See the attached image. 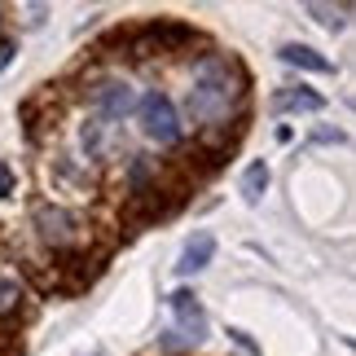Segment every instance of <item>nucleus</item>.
I'll list each match as a JSON object with an SVG mask.
<instances>
[{
    "mask_svg": "<svg viewBox=\"0 0 356 356\" xmlns=\"http://www.w3.org/2000/svg\"><path fill=\"white\" fill-rule=\"evenodd\" d=\"M273 111H277V115H286V111L317 115V111H325V97H321V92H312V88H282L277 97H273Z\"/></svg>",
    "mask_w": 356,
    "mask_h": 356,
    "instance_id": "obj_7",
    "label": "nucleus"
},
{
    "mask_svg": "<svg viewBox=\"0 0 356 356\" xmlns=\"http://www.w3.org/2000/svg\"><path fill=\"white\" fill-rule=\"evenodd\" d=\"M136 119H141V132L149 141L159 145H176L181 141V115H176V106L168 92H145V97H136Z\"/></svg>",
    "mask_w": 356,
    "mask_h": 356,
    "instance_id": "obj_2",
    "label": "nucleus"
},
{
    "mask_svg": "<svg viewBox=\"0 0 356 356\" xmlns=\"http://www.w3.org/2000/svg\"><path fill=\"white\" fill-rule=\"evenodd\" d=\"M9 62H13V40H5V35H0V71H5Z\"/></svg>",
    "mask_w": 356,
    "mask_h": 356,
    "instance_id": "obj_14",
    "label": "nucleus"
},
{
    "mask_svg": "<svg viewBox=\"0 0 356 356\" xmlns=\"http://www.w3.org/2000/svg\"><path fill=\"white\" fill-rule=\"evenodd\" d=\"M242 97V75L234 62L225 58H207L194 71V88H189V111L194 119H220L229 115V106Z\"/></svg>",
    "mask_w": 356,
    "mask_h": 356,
    "instance_id": "obj_1",
    "label": "nucleus"
},
{
    "mask_svg": "<svg viewBox=\"0 0 356 356\" xmlns=\"http://www.w3.org/2000/svg\"><path fill=\"white\" fill-rule=\"evenodd\" d=\"M277 58H282L286 66H299V71H312V75H330V71H334V62L321 58V53L308 49V44H282Z\"/></svg>",
    "mask_w": 356,
    "mask_h": 356,
    "instance_id": "obj_8",
    "label": "nucleus"
},
{
    "mask_svg": "<svg viewBox=\"0 0 356 356\" xmlns=\"http://www.w3.org/2000/svg\"><path fill=\"white\" fill-rule=\"evenodd\" d=\"M92 102H97V111L106 119H128L136 111V88L128 79H106V84L92 88Z\"/></svg>",
    "mask_w": 356,
    "mask_h": 356,
    "instance_id": "obj_4",
    "label": "nucleus"
},
{
    "mask_svg": "<svg viewBox=\"0 0 356 356\" xmlns=\"http://www.w3.org/2000/svg\"><path fill=\"white\" fill-rule=\"evenodd\" d=\"M211 255H216V238L207 234V229H198V234L185 242V251H181V264H176V273H181V277H189V273H202V268L211 264Z\"/></svg>",
    "mask_w": 356,
    "mask_h": 356,
    "instance_id": "obj_6",
    "label": "nucleus"
},
{
    "mask_svg": "<svg viewBox=\"0 0 356 356\" xmlns=\"http://www.w3.org/2000/svg\"><path fill=\"white\" fill-rule=\"evenodd\" d=\"M264 189H268V163L255 159L251 168L242 172V198L246 202H259V198H264Z\"/></svg>",
    "mask_w": 356,
    "mask_h": 356,
    "instance_id": "obj_10",
    "label": "nucleus"
},
{
    "mask_svg": "<svg viewBox=\"0 0 356 356\" xmlns=\"http://www.w3.org/2000/svg\"><path fill=\"white\" fill-rule=\"evenodd\" d=\"M308 13H312V18H317L321 26H325V31H343V26H348V13H352V5H308Z\"/></svg>",
    "mask_w": 356,
    "mask_h": 356,
    "instance_id": "obj_11",
    "label": "nucleus"
},
{
    "mask_svg": "<svg viewBox=\"0 0 356 356\" xmlns=\"http://www.w3.org/2000/svg\"><path fill=\"white\" fill-rule=\"evenodd\" d=\"M194 40L185 22H149L132 35V58H149V53H168V49H181Z\"/></svg>",
    "mask_w": 356,
    "mask_h": 356,
    "instance_id": "obj_3",
    "label": "nucleus"
},
{
    "mask_svg": "<svg viewBox=\"0 0 356 356\" xmlns=\"http://www.w3.org/2000/svg\"><path fill=\"white\" fill-rule=\"evenodd\" d=\"M22 304V291H18V282H9V277H0V317H13Z\"/></svg>",
    "mask_w": 356,
    "mask_h": 356,
    "instance_id": "obj_12",
    "label": "nucleus"
},
{
    "mask_svg": "<svg viewBox=\"0 0 356 356\" xmlns=\"http://www.w3.org/2000/svg\"><path fill=\"white\" fill-rule=\"evenodd\" d=\"M172 308H176V317H181V325L189 330V339L198 343V339H202V330H207V317H202V304H198V299L189 295V291H176V295H172Z\"/></svg>",
    "mask_w": 356,
    "mask_h": 356,
    "instance_id": "obj_9",
    "label": "nucleus"
},
{
    "mask_svg": "<svg viewBox=\"0 0 356 356\" xmlns=\"http://www.w3.org/2000/svg\"><path fill=\"white\" fill-rule=\"evenodd\" d=\"M13 194V168H9V163H0V202H5Z\"/></svg>",
    "mask_w": 356,
    "mask_h": 356,
    "instance_id": "obj_13",
    "label": "nucleus"
},
{
    "mask_svg": "<svg viewBox=\"0 0 356 356\" xmlns=\"http://www.w3.org/2000/svg\"><path fill=\"white\" fill-rule=\"evenodd\" d=\"M35 229H40V238H44L49 246H66L75 238V229H79V220L66 207H35Z\"/></svg>",
    "mask_w": 356,
    "mask_h": 356,
    "instance_id": "obj_5",
    "label": "nucleus"
}]
</instances>
